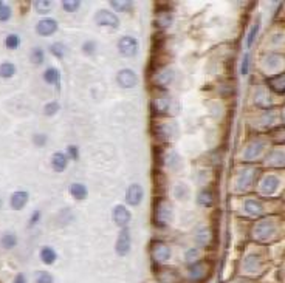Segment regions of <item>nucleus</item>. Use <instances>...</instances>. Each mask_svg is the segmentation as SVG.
<instances>
[{
    "label": "nucleus",
    "mask_w": 285,
    "mask_h": 283,
    "mask_svg": "<svg viewBox=\"0 0 285 283\" xmlns=\"http://www.w3.org/2000/svg\"><path fill=\"white\" fill-rule=\"evenodd\" d=\"M212 274V263L208 260H199L186 266L185 278L189 283H205Z\"/></svg>",
    "instance_id": "nucleus-1"
},
{
    "label": "nucleus",
    "mask_w": 285,
    "mask_h": 283,
    "mask_svg": "<svg viewBox=\"0 0 285 283\" xmlns=\"http://www.w3.org/2000/svg\"><path fill=\"white\" fill-rule=\"evenodd\" d=\"M276 234H277V227L274 224V220L271 218L260 220L251 231L253 240L257 243H268L276 237Z\"/></svg>",
    "instance_id": "nucleus-2"
},
{
    "label": "nucleus",
    "mask_w": 285,
    "mask_h": 283,
    "mask_svg": "<svg viewBox=\"0 0 285 283\" xmlns=\"http://www.w3.org/2000/svg\"><path fill=\"white\" fill-rule=\"evenodd\" d=\"M263 269H265V260L257 252L248 254L242 261V271H243L245 277L256 278L263 272Z\"/></svg>",
    "instance_id": "nucleus-3"
},
{
    "label": "nucleus",
    "mask_w": 285,
    "mask_h": 283,
    "mask_svg": "<svg viewBox=\"0 0 285 283\" xmlns=\"http://www.w3.org/2000/svg\"><path fill=\"white\" fill-rule=\"evenodd\" d=\"M151 258H152V263L155 264L157 268L165 266V264L172 258L171 246L168 243H165V241L154 240L151 243Z\"/></svg>",
    "instance_id": "nucleus-4"
},
{
    "label": "nucleus",
    "mask_w": 285,
    "mask_h": 283,
    "mask_svg": "<svg viewBox=\"0 0 285 283\" xmlns=\"http://www.w3.org/2000/svg\"><path fill=\"white\" fill-rule=\"evenodd\" d=\"M174 209L168 200H158L154 206V223L160 227H165L172 221Z\"/></svg>",
    "instance_id": "nucleus-5"
},
{
    "label": "nucleus",
    "mask_w": 285,
    "mask_h": 283,
    "mask_svg": "<svg viewBox=\"0 0 285 283\" xmlns=\"http://www.w3.org/2000/svg\"><path fill=\"white\" fill-rule=\"evenodd\" d=\"M157 95L152 98V110L157 116H168L171 113L172 99L163 88H157Z\"/></svg>",
    "instance_id": "nucleus-6"
},
{
    "label": "nucleus",
    "mask_w": 285,
    "mask_h": 283,
    "mask_svg": "<svg viewBox=\"0 0 285 283\" xmlns=\"http://www.w3.org/2000/svg\"><path fill=\"white\" fill-rule=\"evenodd\" d=\"M175 79V72L172 67H162V68H157L155 73L152 76V82L157 88H165L169 87Z\"/></svg>",
    "instance_id": "nucleus-7"
},
{
    "label": "nucleus",
    "mask_w": 285,
    "mask_h": 283,
    "mask_svg": "<svg viewBox=\"0 0 285 283\" xmlns=\"http://www.w3.org/2000/svg\"><path fill=\"white\" fill-rule=\"evenodd\" d=\"M256 173H257V170L253 169V167H243V169L240 170V173L237 175V178H236L234 189H236L237 192H246L249 187L254 184Z\"/></svg>",
    "instance_id": "nucleus-8"
},
{
    "label": "nucleus",
    "mask_w": 285,
    "mask_h": 283,
    "mask_svg": "<svg viewBox=\"0 0 285 283\" xmlns=\"http://www.w3.org/2000/svg\"><path fill=\"white\" fill-rule=\"evenodd\" d=\"M95 24H96L98 27L118 30V27H119V19L116 17L115 13H112V11H109V10H98L96 14H95Z\"/></svg>",
    "instance_id": "nucleus-9"
},
{
    "label": "nucleus",
    "mask_w": 285,
    "mask_h": 283,
    "mask_svg": "<svg viewBox=\"0 0 285 283\" xmlns=\"http://www.w3.org/2000/svg\"><path fill=\"white\" fill-rule=\"evenodd\" d=\"M138 50H139V44L138 39L133 36H122L118 41V51L124 58H133L138 55Z\"/></svg>",
    "instance_id": "nucleus-10"
},
{
    "label": "nucleus",
    "mask_w": 285,
    "mask_h": 283,
    "mask_svg": "<svg viewBox=\"0 0 285 283\" xmlns=\"http://www.w3.org/2000/svg\"><path fill=\"white\" fill-rule=\"evenodd\" d=\"M132 249V237L127 227H124L119 231L118 237H116V243H115V252L119 257H126Z\"/></svg>",
    "instance_id": "nucleus-11"
},
{
    "label": "nucleus",
    "mask_w": 285,
    "mask_h": 283,
    "mask_svg": "<svg viewBox=\"0 0 285 283\" xmlns=\"http://www.w3.org/2000/svg\"><path fill=\"white\" fill-rule=\"evenodd\" d=\"M116 82L124 90H129V88H133L138 84V75L130 68H122L116 75Z\"/></svg>",
    "instance_id": "nucleus-12"
},
{
    "label": "nucleus",
    "mask_w": 285,
    "mask_h": 283,
    "mask_svg": "<svg viewBox=\"0 0 285 283\" xmlns=\"http://www.w3.org/2000/svg\"><path fill=\"white\" fill-rule=\"evenodd\" d=\"M112 218H113V223L118 227L124 229V227H127V224L130 223L132 215H130V210L124 204H116L112 210Z\"/></svg>",
    "instance_id": "nucleus-13"
},
{
    "label": "nucleus",
    "mask_w": 285,
    "mask_h": 283,
    "mask_svg": "<svg viewBox=\"0 0 285 283\" xmlns=\"http://www.w3.org/2000/svg\"><path fill=\"white\" fill-rule=\"evenodd\" d=\"M155 135L162 141H171L177 136V124L174 121H166L158 124L155 129Z\"/></svg>",
    "instance_id": "nucleus-14"
},
{
    "label": "nucleus",
    "mask_w": 285,
    "mask_h": 283,
    "mask_svg": "<svg viewBox=\"0 0 285 283\" xmlns=\"http://www.w3.org/2000/svg\"><path fill=\"white\" fill-rule=\"evenodd\" d=\"M157 278L160 283H182V275L178 271L168 266L157 268Z\"/></svg>",
    "instance_id": "nucleus-15"
},
{
    "label": "nucleus",
    "mask_w": 285,
    "mask_h": 283,
    "mask_svg": "<svg viewBox=\"0 0 285 283\" xmlns=\"http://www.w3.org/2000/svg\"><path fill=\"white\" fill-rule=\"evenodd\" d=\"M58 22L55 19H50V17H45V19H41L36 25V33L42 38H48L51 34H55L58 31Z\"/></svg>",
    "instance_id": "nucleus-16"
},
{
    "label": "nucleus",
    "mask_w": 285,
    "mask_h": 283,
    "mask_svg": "<svg viewBox=\"0 0 285 283\" xmlns=\"http://www.w3.org/2000/svg\"><path fill=\"white\" fill-rule=\"evenodd\" d=\"M143 197H145V190H143V187L136 183L130 184L126 190V203L130 204V206H138L143 200Z\"/></svg>",
    "instance_id": "nucleus-17"
},
{
    "label": "nucleus",
    "mask_w": 285,
    "mask_h": 283,
    "mask_svg": "<svg viewBox=\"0 0 285 283\" xmlns=\"http://www.w3.org/2000/svg\"><path fill=\"white\" fill-rule=\"evenodd\" d=\"M172 24H174V14L171 11H168V10L158 11L157 16H155V19H154V27L158 28L160 31L169 28Z\"/></svg>",
    "instance_id": "nucleus-18"
},
{
    "label": "nucleus",
    "mask_w": 285,
    "mask_h": 283,
    "mask_svg": "<svg viewBox=\"0 0 285 283\" xmlns=\"http://www.w3.org/2000/svg\"><path fill=\"white\" fill-rule=\"evenodd\" d=\"M280 181L276 175H266L262 178L259 187H260V192L263 193V195H271V193H274L279 187Z\"/></svg>",
    "instance_id": "nucleus-19"
},
{
    "label": "nucleus",
    "mask_w": 285,
    "mask_h": 283,
    "mask_svg": "<svg viewBox=\"0 0 285 283\" xmlns=\"http://www.w3.org/2000/svg\"><path fill=\"white\" fill-rule=\"evenodd\" d=\"M194 238H195V243H197L200 247H208L211 243H212V232H211V229L206 227V226H200L195 229V232H194Z\"/></svg>",
    "instance_id": "nucleus-20"
},
{
    "label": "nucleus",
    "mask_w": 285,
    "mask_h": 283,
    "mask_svg": "<svg viewBox=\"0 0 285 283\" xmlns=\"http://www.w3.org/2000/svg\"><path fill=\"white\" fill-rule=\"evenodd\" d=\"M263 149H265L263 141L262 139H254L246 146V149L243 152V158H245V160H256V158L262 153Z\"/></svg>",
    "instance_id": "nucleus-21"
},
{
    "label": "nucleus",
    "mask_w": 285,
    "mask_h": 283,
    "mask_svg": "<svg viewBox=\"0 0 285 283\" xmlns=\"http://www.w3.org/2000/svg\"><path fill=\"white\" fill-rule=\"evenodd\" d=\"M28 198H30V193L27 190H17L14 192L11 198H10V204L14 210H22L27 203H28Z\"/></svg>",
    "instance_id": "nucleus-22"
},
{
    "label": "nucleus",
    "mask_w": 285,
    "mask_h": 283,
    "mask_svg": "<svg viewBox=\"0 0 285 283\" xmlns=\"http://www.w3.org/2000/svg\"><path fill=\"white\" fill-rule=\"evenodd\" d=\"M243 210H245V214L249 215V217H259V215H262V212H263V206H262V203L259 200L249 198V200L245 201Z\"/></svg>",
    "instance_id": "nucleus-23"
},
{
    "label": "nucleus",
    "mask_w": 285,
    "mask_h": 283,
    "mask_svg": "<svg viewBox=\"0 0 285 283\" xmlns=\"http://www.w3.org/2000/svg\"><path fill=\"white\" fill-rule=\"evenodd\" d=\"M265 164L270 167H283L285 166V152H282V150L270 152V155L265 158Z\"/></svg>",
    "instance_id": "nucleus-24"
},
{
    "label": "nucleus",
    "mask_w": 285,
    "mask_h": 283,
    "mask_svg": "<svg viewBox=\"0 0 285 283\" xmlns=\"http://www.w3.org/2000/svg\"><path fill=\"white\" fill-rule=\"evenodd\" d=\"M51 166L55 172H64L67 169V155L64 152H56L51 156Z\"/></svg>",
    "instance_id": "nucleus-25"
},
{
    "label": "nucleus",
    "mask_w": 285,
    "mask_h": 283,
    "mask_svg": "<svg viewBox=\"0 0 285 283\" xmlns=\"http://www.w3.org/2000/svg\"><path fill=\"white\" fill-rule=\"evenodd\" d=\"M39 258L44 264H53L58 260V254L51 246H44L39 251Z\"/></svg>",
    "instance_id": "nucleus-26"
},
{
    "label": "nucleus",
    "mask_w": 285,
    "mask_h": 283,
    "mask_svg": "<svg viewBox=\"0 0 285 283\" xmlns=\"http://www.w3.org/2000/svg\"><path fill=\"white\" fill-rule=\"evenodd\" d=\"M70 193H71V197H73L75 200L82 201V200H85L87 195H88V189H87V186L82 184V183H73V184L70 186Z\"/></svg>",
    "instance_id": "nucleus-27"
},
{
    "label": "nucleus",
    "mask_w": 285,
    "mask_h": 283,
    "mask_svg": "<svg viewBox=\"0 0 285 283\" xmlns=\"http://www.w3.org/2000/svg\"><path fill=\"white\" fill-rule=\"evenodd\" d=\"M268 87L271 88L273 92L283 95L285 93V73H280L271 79H268Z\"/></svg>",
    "instance_id": "nucleus-28"
},
{
    "label": "nucleus",
    "mask_w": 285,
    "mask_h": 283,
    "mask_svg": "<svg viewBox=\"0 0 285 283\" xmlns=\"http://www.w3.org/2000/svg\"><path fill=\"white\" fill-rule=\"evenodd\" d=\"M214 200H216V195H214V192L211 189H203L197 195V203L205 207H211L214 204Z\"/></svg>",
    "instance_id": "nucleus-29"
},
{
    "label": "nucleus",
    "mask_w": 285,
    "mask_h": 283,
    "mask_svg": "<svg viewBox=\"0 0 285 283\" xmlns=\"http://www.w3.org/2000/svg\"><path fill=\"white\" fill-rule=\"evenodd\" d=\"M59 79H61V72L58 68H47L44 72V81L50 85H59Z\"/></svg>",
    "instance_id": "nucleus-30"
},
{
    "label": "nucleus",
    "mask_w": 285,
    "mask_h": 283,
    "mask_svg": "<svg viewBox=\"0 0 285 283\" xmlns=\"http://www.w3.org/2000/svg\"><path fill=\"white\" fill-rule=\"evenodd\" d=\"M254 104L259 105V107H270L271 105V99L268 96V93H266L265 90H257L256 95H254Z\"/></svg>",
    "instance_id": "nucleus-31"
},
{
    "label": "nucleus",
    "mask_w": 285,
    "mask_h": 283,
    "mask_svg": "<svg viewBox=\"0 0 285 283\" xmlns=\"http://www.w3.org/2000/svg\"><path fill=\"white\" fill-rule=\"evenodd\" d=\"M110 5L116 13H127L132 10L130 0H110Z\"/></svg>",
    "instance_id": "nucleus-32"
},
{
    "label": "nucleus",
    "mask_w": 285,
    "mask_h": 283,
    "mask_svg": "<svg viewBox=\"0 0 285 283\" xmlns=\"http://www.w3.org/2000/svg\"><path fill=\"white\" fill-rule=\"evenodd\" d=\"M34 10L38 11L39 14H47L53 10V2L51 0H34L33 2Z\"/></svg>",
    "instance_id": "nucleus-33"
},
{
    "label": "nucleus",
    "mask_w": 285,
    "mask_h": 283,
    "mask_svg": "<svg viewBox=\"0 0 285 283\" xmlns=\"http://www.w3.org/2000/svg\"><path fill=\"white\" fill-rule=\"evenodd\" d=\"M16 75V65L13 62H4L0 65V78L10 79Z\"/></svg>",
    "instance_id": "nucleus-34"
},
{
    "label": "nucleus",
    "mask_w": 285,
    "mask_h": 283,
    "mask_svg": "<svg viewBox=\"0 0 285 283\" xmlns=\"http://www.w3.org/2000/svg\"><path fill=\"white\" fill-rule=\"evenodd\" d=\"M50 53L55 58L58 59H62L65 56V53H67V45L62 44V42H55V44H51L50 45Z\"/></svg>",
    "instance_id": "nucleus-35"
},
{
    "label": "nucleus",
    "mask_w": 285,
    "mask_h": 283,
    "mask_svg": "<svg viewBox=\"0 0 285 283\" xmlns=\"http://www.w3.org/2000/svg\"><path fill=\"white\" fill-rule=\"evenodd\" d=\"M271 141L276 144H285V126L280 127H274L270 133Z\"/></svg>",
    "instance_id": "nucleus-36"
},
{
    "label": "nucleus",
    "mask_w": 285,
    "mask_h": 283,
    "mask_svg": "<svg viewBox=\"0 0 285 283\" xmlns=\"http://www.w3.org/2000/svg\"><path fill=\"white\" fill-rule=\"evenodd\" d=\"M30 61H31V64H34V65H42L44 61H45V53H44V50L39 48V47H36V48L31 51V55H30Z\"/></svg>",
    "instance_id": "nucleus-37"
},
{
    "label": "nucleus",
    "mask_w": 285,
    "mask_h": 283,
    "mask_svg": "<svg viewBox=\"0 0 285 283\" xmlns=\"http://www.w3.org/2000/svg\"><path fill=\"white\" fill-rule=\"evenodd\" d=\"M34 283H55V277L48 271H36Z\"/></svg>",
    "instance_id": "nucleus-38"
},
{
    "label": "nucleus",
    "mask_w": 285,
    "mask_h": 283,
    "mask_svg": "<svg viewBox=\"0 0 285 283\" xmlns=\"http://www.w3.org/2000/svg\"><path fill=\"white\" fill-rule=\"evenodd\" d=\"M259 28H260V19H257L256 24H254L251 28H249V33H248V36H246V47H248V48L253 47V44H254V41H256V38H257Z\"/></svg>",
    "instance_id": "nucleus-39"
},
{
    "label": "nucleus",
    "mask_w": 285,
    "mask_h": 283,
    "mask_svg": "<svg viewBox=\"0 0 285 283\" xmlns=\"http://www.w3.org/2000/svg\"><path fill=\"white\" fill-rule=\"evenodd\" d=\"M0 243H2V247L4 249H14V247L17 246V237L11 232L5 234L2 237V240H0Z\"/></svg>",
    "instance_id": "nucleus-40"
},
{
    "label": "nucleus",
    "mask_w": 285,
    "mask_h": 283,
    "mask_svg": "<svg viewBox=\"0 0 285 283\" xmlns=\"http://www.w3.org/2000/svg\"><path fill=\"white\" fill-rule=\"evenodd\" d=\"M199 260H202V257H200V251L197 249V247H189V249L185 252V261L188 264L195 263V261H199Z\"/></svg>",
    "instance_id": "nucleus-41"
},
{
    "label": "nucleus",
    "mask_w": 285,
    "mask_h": 283,
    "mask_svg": "<svg viewBox=\"0 0 285 283\" xmlns=\"http://www.w3.org/2000/svg\"><path fill=\"white\" fill-rule=\"evenodd\" d=\"M279 65H282V58L279 55H270L265 58V68L268 67V70H274Z\"/></svg>",
    "instance_id": "nucleus-42"
},
{
    "label": "nucleus",
    "mask_w": 285,
    "mask_h": 283,
    "mask_svg": "<svg viewBox=\"0 0 285 283\" xmlns=\"http://www.w3.org/2000/svg\"><path fill=\"white\" fill-rule=\"evenodd\" d=\"M62 8L67 13H76L81 8V0H64Z\"/></svg>",
    "instance_id": "nucleus-43"
},
{
    "label": "nucleus",
    "mask_w": 285,
    "mask_h": 283,
    "mask_svg": "<svg viewBox=\"0 0 285 283\" xmlns=\"http://www.w3.org/2000/svg\"><path fill=\"white\" fill-rule=\"evenodd\" d=\"M21 45V38L17 34H10V36L5 38V47L8 50H17Z\"/></svg>",
    "instance_id": "nucleus-44"
},
{
    "label": "nucleus",
    "mask_w": 285,
    "mask_h": 283,
    "mask_svg": "<svg viewBox=\"0 0 285 283\" xmlns=\"http://www.w3.org/2000/svg\"><path fill=\"white\" fill-rule=\"evenodd\" d=\"M59 109H61L59 102L51 101V102L45 104V107H44V115H45V116H55V115L59 112Z\"/></svg>",
    "instance_id": "nucleus-45"
},
{
    "label": "nucleus",
    "mask_w": 285,
    "mask_h": 283,
    "mask_svg": "<svg viewBox=\"0 0 285 283\" xmlns=\"http://www.w3.org/2000/svg\"><path fill=\"white\" fill-rule=\"evenodd\" d=\"M189 195V190L186 184H177L175 186V198L177 200H186Z\"/></svg>",
    "instance_id": "nucleus-46"
},
{
    "label": "nucleus",
    "mask_w": 285,
    "mask_h": 283,
    "mask_svg": "<svg viewBox=\"0 0 285 283\" xmlns=\"http://www.w3.org/2000/svg\"><path fill=\"white\" fill-rule=\"evenodd\" d=\"M82 51L85 53L87 56L95 55V51H96V42H95V41H87V42H84V45H82Z\"/></svg>",
    "instance_id": "nucleus-47"
},
{
    "label": "nucleus",
    "mask_w": 285,
    "mask_h": 283,
    "mask_svg": "<svg viewBox=\"0 0 285 283\" xmlns=\"http://www.w3.org/2000/svg\"><path fill=\"white\" fill-rule=\"evenodd\" d=\"M249 72V53H245L242 58V64H240V75L246 76Z\"/></svg>",
    "instance_id": "nucleus-48"
},
{
    "label": "nucleus",
    "mask_w": 285,
    "mask_h": 283,
    "mask_svg": "<svg viewBox=\"0 0 285 283\" xmlns=\"http://www.w3.org/2000/svg\"><path fill=\"white\" fill-rule=\"evenodd\" d=\"M11 8L8 7V5H2V7H0V22H7L8 19H10V17H11Z\"/></svg>",
    "instance_id": "nucleus-49"
},
{
    "label": "nucleus",
    "mask_w": 285,
    "mask_h": 283,
    "mask_svg": "<svg viewBox=\"0 0 285 283\" xmlns=\"http://www.w3.org/2000/svg\"><path fill=\"white\" fill-rule=\"evenodd\" d=\"M33 143H34V146H38V147H44V146L47 144V135H44V133H36V135L33 136Z\"/></svg>",
    "instance_id": "nucleus-50"
},
{
    "label": "nucleus",
    "mask_w": 285,
    "mask_h": 283,
    "mask_svg": "<svg viewBox=\"0 0 285 283\" xmlns=\"http://www.w3.org/2000/svg\"><path fill=\"white\" fill-rule=\"evenodd\" d=\"M67 153H68V158H71V160L73 161H78L79 160V149L76 147V146H68L67 147Z\"/></svg>",
    "instance_id": "nucleus-51"
},
{
    "label": "nucleus",
    "mask_w": 285,
    "mask_h": 283,
    "mask_svg": "<svg viewBox=\"0 0 285 283\" xmlns=\"http://www.w3.org/2000/svg\"><path fill=\"white\" fill-rule=\"evenodd\" d=\"M39 220H41V210H34L33 215H31V218H30V221H28V226H30V227L34 226Z\"/></svg>",
    "instance_id": "nucleus-52"
},
{
    "label": "nucleus",
    "mask_w": 285,
    "mask_h": 283,
    "mask_svg": "<svg viewBox=\"0 0 285 283\" xmlns=\"http://www.w3.org/2000/svg\"><path fill=\"white\" fill-rule=\"evenodd\" d=\"M13 283H27V277H25V274H24V272H19V274H17V275L14 277Z\"/></svg>",
    "instance_id": "nucleus-53"
},
{
    "label": "nucleus",
    "mask_w": 285,
    "mask_h": 283,
    "mask_svg": "<svg viewBox=\"0 0 285 283\" xmlns=\"http://www.w3.org/2000/svg\"><path fill=\"white\" fill-rule=\"evenodd\" d=\"M234 283H254V278H249V277H237L234 280Z\"/></svg>",
    "instance_id": "nucleus-54"
},
{
    "label": "nucleus",
    "mask_w": 285,
    "mask_h": 283,
    "mask_svg": "<svg viewBox=\"0 0 285 283\" xmlns=\"http://www.w3.org/2000/svg\"><path fill=\"white\" fill-rule=\"evenodd\" d=\"M0 207H2V200H0Z\"/></svg>",
    "instance_id": "nucleus-55"
},
{
    "label": "nucleus",
    "mask_w": 285,
    "mask_h": 283,
    "mask_svg": "<svg viewBox=\"0 0 285 283\" xmlns=\"http://www.w3.org/2000/svg\"><path fill=\"white\" fill-rule=\"evenodd\" d=\"M2 5H4V2H0V7H2Z\"/></svg>",
    "instance_id": "nucleus-56"
},
{
    "label": "nucleus",
    "mask_w": 285,
    "mask_h": 283,
    "mask_svg": "<svg viewBox=\"0 0 285 283\" xmlns=\"http://www.w3.org/2000/svg\"><path fill=\"white\" fill-rule=\"evenodd\" d=\"M283 116H285V115H283Z\"/></svg>",
    "instance_id": "nucleus-57"
}]
</instances>
